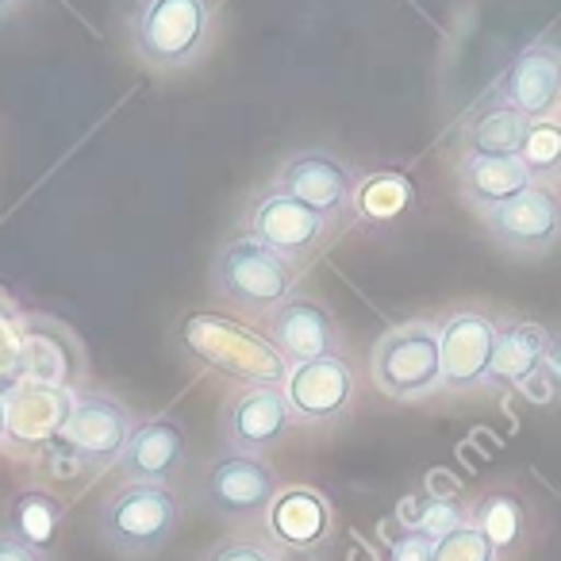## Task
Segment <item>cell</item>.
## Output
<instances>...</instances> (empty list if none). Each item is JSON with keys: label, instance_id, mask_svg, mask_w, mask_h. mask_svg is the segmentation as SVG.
Returning a JSON list of instances; mask_svg holds the SVG:
<instances>
[{"label": "cell", "instance_id": "cell-1", "mask_svg": "<svg viewBox=\"0 0 561 561\" xmlns=\"http://www.w3.org/2000/svg\"><path fill=\"white\" fill-rule=\"evenodd\" d=\"M181 351L196 366L239 385H285L289 362L257 331L216 312H193L181 323Z\"/></svg>", "mask_w": 561, "mask_h": 561}, {"label": "cell", "instance_id": "cell-2", "mask_svg": "<svg viewBox=\"0 0 561 561\" xmlns=\"http://www.w3.org/2000/svg\"><path fill=\"white\" fill-rule=\"evenodd\" d=\"M216 35L211 0H135L127 39L154 70H188L204 58Z\"/></svg>", "mask_w": 561, "mask_h": 561}, {"label": "cell", "instance_id": "cell-3", "mask_svg": "<svg viewBox=\"0 0 561 561\" xmlns=\"http://www.w3.org/2000/svg\"><path fill=\"white\" fill-rule=\"evenodd\" d=\"M297 285L300 265L273 254L250 234L227 239L211 262V289L250 316H273L285 300L297 297Z\"/></svg>", "mask_w": 561, "mask_h": 561}, {"label": "cell", "instance_id": "cell-4", "mask_svg": "<svg viewBox=\"0 0 561 561\" xmlns=\"http://www.w3.org/2000/svg\"><path fill=\"white\" fill-rule=\"evenodd\" d=\"M181 527V496L173 484L124 481L101 507V538L119 558H150Z\"/></svg>", "mask_w": 561, "mask_h": 561}, {"label": "cell", "instance_id": "cell-5", "mask_svg": "<svg viewBox=\"0 0 561 561\" xmlns=\"http://www.w3.org/2000/svg\"><path fill=\"white\" fill-rule=\"evenodd\" d=\"M374 385L392 400H427L443 392V354L435 323H400L389 328L369 358Z\"/></svg>", "mask_w": 561, "mask_h": 561}, {"label": "cell", "instance_id": "cell-6", "mask_svg": "<svg viewBox=\"0 0 561 561\" xmlns=\"http://www.w3.org/2000/svg\"><path fill=\"white\" fill-rule=\"evenodd\" d=\"M135 415L124 400L108 397V392H93V389H78L70 408V420H66L62 435V450L70 454L73 461L89 469H108L119 466L127 443L135 435Z\"/></svg>", "mask_w": 561, "mask_h": 561}, {"label": "cell", "instance_id": "cell-7", "mask_svg": "<svg viewBox=\"0 0 561 561\" xmlns=\"http://www.w3.org/2000/svg\"><path fill=\"white\" fill-rule=\"evenodd\" d=\"M331 219H323L320 211H312L308 204L293 201L280 188H265L262 196H254L242 216V234L257 239L262 247H270L273 254L289 257V262H312L331 239Z\"/></svg>", "mask_w": 561, "mask_h": 561}, {"label": "cell", "instance_id": "cell-8", "mask_svg": "<svg viewBox=\"0 0 561 561\" xmlns=\"http://www.w3.org/2000/svg\"><path fill=\"white\" fill-rule=\"evenodd\" d=\"M484 231L500 250L519 257L546 254L561 242V193L546 181L515 193L512 201L481 211Z\"/></svg>", "mask_w": 561, "mask_h": 561}, {"label": "cell", "instance_id": "cell-9", "mask_svg": "<svg viewBox=\"0 0 561 561\" xmlns=\"http://www.w3.org/2000/svg\"><path fill=\"white\" fill-rule=\"evenodd\" d=\"M280 489H285V484L277 481V473H273V466L265 458L227 450L224 458H216L208 466L201 496L219 519L262 523Z\"/></svg>", "mask_w": 561, "mask_h": 561}, {"label": "cell", "instance_id": "cell-10", "mask_svg": "<svg viewBox=\"0 0 561 561\" xmlns=\"http://www.w3.org/2000/svg\"><path fill=\"white\" fill-rule=\"evenodd\" d=\"M358 173L351 162H343L339 154L320 147L297 150L289 162L280 165L273 188L289 193L293 201L308 204L312 211H320L323 219L339 224V219L354 216V193H358Z\"/></svg>", "mask_w": 561, "mask_h": 561}, {"label": "cell", "instance_id": "cell-11", "mask_svg": "<svg viewBox=\"0 0 561 561\" xmlns=\"http://www.w3.org/2000/svg\"><path fill=\"white\" fill-rule=\"evenodd\" d=\"M285 397H289L297 423L331 427V423H343L358 404V374H354L346 354L300 362V366H289Z\"/></svg>", "mask_w": 561, "mask_h": 561}, {"label": "cell", "instance_id": "cell-12", "mask_svg": "<svg viewBox=\"0 0 561 561\" xmlns=\"http://www.w3.org/2000/svg\"><path fill=\"white\" fill-rule=\"evenodd\" d=\"M504 320L481 308H454L435 323L438 354H443V392L481 389L492 366V351Z\"/></svg>", "mask_w": 561, "mask_h": 561}, {"label": "cell", "instance_id": "cell-13", "mask_svg": "<svg viewBox=\"0 0 561 561\" xmlns=\"http://www.w3.org/2000/svg\"><path fill=\"white\" fill-rule=\"evenodd\" d=\"M297 427L285 385H242L224 408V443L234 454L265 458L280 438Z\"/></svg>", "mask_w": 561, "mask_h": 561}, {"label": "cell", "instance_id": "cell-14", "mask_svg": "<svg viewBox=\"0 0 561 561\" xmlns=\"http://www.w3.org/2000/svg\"><path fill=\"white\" fill-rule=\"evenodd\" d=\"M265 542H273L280 553H316L335 535V507L320 489L289 484L280 489L262 519Z\"/></svg>", "mask_w": 561, "mask_h": 561}, {"label": "cell", "instance_id": "cell-15", "mask_svg": "<svg viewBox=\"0 0 561 561\" xmlns=\"http://www.w3.org/2000/svg\"><path fill=\"white\" fill-rule=\"evenodd\" d=\"M492 93L519 108L527 119H550L561 112V47L538 39L515 50Z\"/></svg>", "mask_w": 561, "mask_h": 561}, {"label": "cell", "instance_id": "cell-16", "mask_svg": "<svg viewBox=\"0 0 561 561\" xmlns=\"http://www.w3.org/2000/svg\"><path fill=\"white\" fill-rule=\"evenodd\" d=\"M81 377H85V354L78 335L50 316H27L20 343V381L78 392Z\"/></svg>", "mask_w": 561, "mask_h": 561}, {"label": "cell", "instance_id": "cell-17", "mask_svg": "<svg viewBox=\"0 0 561 561\" xmlns=\"http://www.w3.org/2000/svg\"><path fill=\"white\" fill-rule=\"evenodd\" d=\"M265 339L285 354L289 366L343 354V335H339L335 316L320 300H308V297L285 300L277 312L265 316Z\"/></svg>", "mask_w": 561, "mask_h": 561}, {"label": "cell", "instance_id": "cell-18", "mask_svg": "<svg viewBox=\"0 0 561 561\" xmlns=\"http://www.w3.org/2000/svg\"><path fill=\"white\" fill-rule=\"evenodd\" d=\"M73 389H55V385L16 381L9 389V438L12 450H39L47 443H58L66 420L73 408Z\"/></svg>", "mask_w": 561, "mask_h": 561}, {"label": "cell", "instance_id": "cell-19", "mask_svg": "<svg viewBox=\"0 0 561 561\" xmlns=\"http://www.w3.org/2000/svg\"><path fill=\"white\" fill-rule=\"evenodd\" d=\"M188 466V435L173 415H150L135 427L119 469L127 481L173 484Z\"/></svg>", "mask_w": 561, "mask_h": 561}, {"label": "cell", "instance_id": "cell-20", "mask_svg": "<svg viewBox=\"0 0 561 561\" xmlns=\"http://www.w3.org/2000/svg\"><path fill=\"white\" fill-rule=\"evenodd\" d=\"M550 339V331L535 320H504L484 385L489 389H527L542 374Z\"/></svg>", "mask_w": 561, "mask_h": 561}, {"label": "cell", "instance_id": "cell-21", "mask_svg": "<svg viewBox=\"0 0 561 561\" xmlns=\"http://www.w3.org/2000/svg\"><path fill=\"white\" fill-rule=\"evenodd\" d=\"M535 185L530 170L519 162V154H477L466 150L458 158V188L477 211L496 208V204L512 201L515 193Z\"/></svg>", "mask_w": 561, "mask_h": 561}, {"label": "cell", "instance_id": "cell-22", "mask_svg": "<svg viewBox=\"0 0 561 561\" xmlns=\"http://www.w3.org/2000/svg\"><path fill=\"white\" fill-rule=\"evenodd\" d=\"M469 523L489 538L500 558H512L530 535V507L515 489H489L469 504Z\"/></svg>", "mask_w": 561, "mask_h": 561}, {"label": "cell", "instance_id": "cell-23", "mask_svg": "<svg viewBox=\"0 0 561 561\" xmlns=\"http://www.w3.org/2000/svg\"><path fill=\"white\" fill-rule=\"evenodd\" d=\"M527 127L530 119L519 108H512V104L492 93L469 112L461 139H466V150H477V154H519Z\"/></svg>", "mask_w": 561, "mask_h": 561}, {"label": "cell", "instance_id": "cell-24", "mask_svg": "<svg viewBox=\"0 0 561 561\" xmlns=\"http://www.w3.org/2000/svg\"><path fill=\"white\" fill-rule=\"evenodd\" d=\"M62 500L47 489H24L9 500V512H4V530L20 542H27L32 550L47 553L58 542V530H62Z\"/></svg>", "mask_w": 561, "mask_h": 561}, {"label": "cell", "instance_id": "cell-25", "mask_svg": "<svg viewBox=\"0 0 561 561\" xmlns=\"http://www.w3.org/2000/svg\"><path fill=\"white\" fill-rule=\"evenodd\" d=\"M408 204H412V181L404 173H374L358 181L354 216L362 224H389L400 219V211H408Z\"/></svg>", "mask_w": 561, "mask_h": 561}, {"label": "cell", "instance_id": "cell-26", "mask_svg": "<svg viewBox=\"0 0 561 561\" xmlns=\"http://www.w3.org/2000/svg\"><path fill=\"white\" fill-rule=\"evenodd\" d=\"M519 162L530 170L535 181L561 178V119H530L527 135H523Z\"/></svg>", "mask_w": 561, "mask_h": 561}, {"label": "cell", "instance_id": "cell-27", "mask_svg": "<svg viewBox=\"0 0 561 561\" xmlns=\"http://www.w3.org/2000/svg\"><path fill=\"white\" fill-rule=\"evenodd\" d=\"M469 523V504L454 496H415L404 504V527L423 530L427 538H446L450 530Z\"/></svg>", "mask_w": 561, "mask_h": 561}, {"label": "cell", "instance_id": "cell-28", "mask_svg": "<svg viewBox=\"0 0 561 561\" xmlns=\"http://www.w3.org/2000/svg\"><path fill=\"white\" fill-rule=\"evenodd\" d=\"M435 561H504V558L492 550V542L473 527V523H466V527H458L446 538H438Z\"/></svg>", "mask_w": 561, "mask_h": 561}, {"label": "cell", "instance_id": "cell-29", "mask_svg": "<svg viewBox=\"0 0 561 561\" xmlns=\"http://www.w3.org/2000/svg\"><path fill=\"white\" fill-rule=\"evenodd\" d=\"M20 343H24V320L0 297V385L4 389L20 381Z\"/></svg>", "mask_w": 561, "mask_h": 561}, {"label": "cell", "instance_id": "cell-30", "mask_svg": "<svg viewBox=\"0 0 561 561\" xmlns=\"http://www.w3.org/2000/svg\"><path fill=\"white\" fill-rule=\"evenodd\" d=\"M204 561H280V550L265 538H227L211 546Z\"/></svg>", "mask_w": 561, "mask_h": 561}, {"label": "cell", "instance_id": "cell-31", "mask_svg": "<svg viewBox=\"0 0 561 561\" xmlns=\"http://www.w3.org/2000/svg\"><path fill=\"white\" fill-rule=\"evenodd\" d=\"M389 561H435V538L404 527L389 546Z\"/></svg>", "mask_w": 561, "mask_h": 561}, {"label": "cell", "instance_id": "cell-32", "mask_svg": "<svg viewBox=\"0 0 561 561\" xmlns=\"http://www.w3.org/2000/svg\"><path fill=\"white\" fill-rule=\"evenodd\" d=\"M0 561H47V553L32 550L27 542L12 538L9 530H0Z\"/></svg>", "mask_w": 561, "mask_h": 561}, {"label": "cell", "instance_id": "cell-33", "mask_svg": "<svg viewBox=\"0 0 561 561\" xmlns=\"http://www.w3.org/2000/svg\"><path fill=\"white\" fill-rule=\"evenodd\" d=\"M542 377L550 381L553 397H561V331L550 339V351H546V366H542Z\"/></svg>", "mask_w": 561, "mask_h": 561}, {"label": "cell", "instance_id": "cell-34", "mask_svg": "<svg viewBox=\"0 0 561 561\" xmlns=\"http://www.w3.org/2000/svg\"><path fill=\"white\" fill-rule=\"evenodd\" d=\"M9 438V389L0 385V446Z\"/></svg>", "mask_w": 561, "mask_h": 561}, {"label": "cell", "instance_id": "cell-35", "mask_svg": "<svg viewBox=\"0 0 561 561\" xmlns=\"http://www.w3.org/2000/svg\"><path fill=\"white\" fill-rule=\"evenodd\" d=\"M16 4H20V0H0V20L9 16V12H12V9H16Z\"/></svg>", "mask_w": 561, "mask_h": 561}]
</instances>
